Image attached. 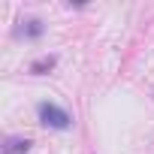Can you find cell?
<instances>
[{
  "label": "cell",
  "instance_id": "cell-1",
  "mask_svg": "<svg viewBox=\"0 0 154 154\" xmlns=\"http://www.w3.org/2000/svg\"><path fill=\"white\" fill-rule=\"evenodd\" d=\"M36 115H39V124L42 127H51V130H66L69 127V112L66 109H60V106H54V103H39L36 106Z\"/></svg>",
  "mask_w": 154,
  "mask_h": 154
},
{
  "label": "cell",
  "instance_id": "cell-2",
  "mask_svg": "<svg viewBox=\"0 0 154 154\" xmlns=\"http://www.w3.org/2000/svg\"><path fill=\"white\" fill-rule=\"evenodd\" d=\"M30 151V139H6L3 154H27Z\"/></svg>",
  "mask_w": 154,
  "mask_h": 154
},
{
  "label": "cell",
  "instance_id": "cell-3",
  "mask_svg": "<svg viewBox=\"0 0 154 154\" xmlns=\"http://www.w3.org/2000/svg\"><path fill=\"white\" fill-rule=\"evenodd\" d=\"M51 66H54V57H42V60H36L30 69H33V72H39V69H51Z\"/></svg>",
  "mask_w": 154,
  "mask_h": 154
},
{
  "label": "cell",
  "instance_id": "cell-4",
  "mask_svg": "<svg viewBox=\"0 0 154 154\" xmlns=\"http://www.w3.org/2000/svg\"><path fill=\"white\" fill-rule=\"evenodd\" d=\"M42 33V24L39 21H27V36H39Z\"/></svg>",
  "mask_w": 154,
  "mask_h": 154
}]
</instances>
